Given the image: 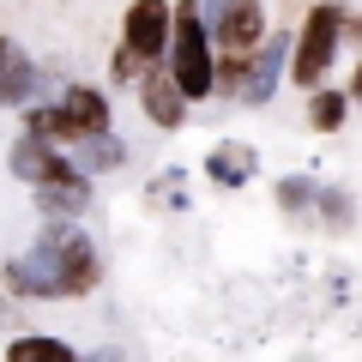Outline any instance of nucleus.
<instances>
[{
	"instance_id": "obj_17",
	"label": "nucleus",
	"mask_w": 362,
	"mask_h": 362,
	"mask_svg": "<svg viewBox=\"0 0 362 362\" xmlns=\"http://www.w3.org/2000/svg\"><path fill=\"white\" fill-rule=\"evenodd\" d=\"M314 199H320V181L314 175H284L278 181V211H314Z\"/></svg>"
},
{
	"instance_id": "obj_19",
	"label": "nucleus",
	"mask_w": 362,
	"mask_h": 362,
	"mask_svg": "<svg viewBox=\"0 0 362 362\" xmlns=\"http://www.w3.org/2000/svg\"><path fill=\"white\" fill-rule=\"evenodd\" d=\"M344 49H362V13L344 6Z\"/></svg>"
},
{
	"instance_id": "obj_9",
	"label": "nucleus",
	"mask_w": 362,
	"mask_h": 362,
	"mask_svg": "<svg viewBox=\"0 0 362 362\" xmlns=\"http://www.w3.org/2000/svg\"><path fill=\"white\" fill-rule=\"evenodd\" d=\"M139 109H145V115H151L163 133H175L181 121H187V90L175 85V73H169V66L139 73Z\"/></svg>"
},
{
	"instance_id": "obj_20",
	"label": "nucleus",
	"mask_w": 362,
	"mask_h": 362,
	"mask_svg": "<svg viewBox=\"0 0 362 362\" xmlns=\"http://www.w3.org/2000/svg\"><path fill=\"white\" fill-rule=\"evenodd\" d=\"M223 6H230V0H199V13H206V25H218V18H223Z\"/></svg>"
},
{
	"instance_id": "obj_14",
	"label": "nucleus",
	"mask_w": 362,
	"mask_h": 362,
	"mask_svg": "<svg viewBox=\"0 0 362 362\" xmlns=\"http://www.w3.org/2000/svg\"><path fill=\"white\" fill-rule=\"evenodd\" d=\"M37 139H49V145H78V133H73V121L61 115V103H42V109H30V121H25Z\"/></svg>"
},
{
	"instance_id": "obj_18",
	"label": "nucleus",
	"mask_w": 362,
	"mask_h": 362,
	"mask_svg": "<svg viewBox=\"0 0 362 362\" xmlns=\"http://www.w3.org/2000/svg\"><path fill=\"white\" fill-rule=\"evenodd\" d=\"M90 187L85 181H73V187H42V211H85Z\"/></svg>"
},
{
	"instance_id": "obj_5",
	"label": "nucleus",
	"mask_w": 362,
	"mask_h": 362,
	"mask_svg": "<svg viewBox=\"0 0 362 362\" xmlns=\"http://www.w3.org/2000/svg\"><path fill=\"white\" fill-rule=\"evenodd\" d=\"M6 290H13V296H66V284H61V247H54L49 230H42V242L30 247V254L6 259Z\"/></svg>"
},
{
	"instance_id": "obj_7",
	"label": "nucleus",
	"mask_w": 362,
	"mask_h": 362,
	"mask_svg": "<svg viewBox=\"0 0 362 362\" xmlns=\"http://www.w3.org/2000/svg\"><path fill=\"white\" fill-rule=\"evenodd\" d=\"M290 61H296V30H272V37L259 42V54H254V78H247L242 103H247V109L272 103L278 85H284V73H290Z\"/></svg>"
},
{
	"instance_id": "obj_13",
	"label": "nucleus",
	"mask_w": 362,
	"mask_h": 362,
	"mask_svg": "<svg viewBox=\"0 0 362 362\" xmlns=\"http://www.w3.org/2000/svg\"><path fill=\"white\" fill-rule=\"evenodd\" d=\"M6 362H85L73 344H61V338H42V332H25L6 344Z\"/></svg>"
},
{
	"instance_id": "obj_8",
	"label": "nucleus",
	"mask_w": 362,
	"mask_h": 362,
	"mask_svg": "<svg viewBox=\"0 0 362 362\" xmlns=\"http://www.w3.org/2000/svg\"><path fill=\"white\" fill-rule=\"evenodd\" d=\"M218 37V54H259V42L272 37L266 30V0H230L223 18L211 25Z\"/></svg>"
},
{
	"instance_id": "obj_21",
	"label": "nucleus",
	"mask_w": 362,
	"mask_h": 362,
	"mask_svg": "<svg viewBox=\"0 0 362 362\" xmlns=\"http://www.w3.org/2000/svg\"><path fill=\"white\" fill-rule=\"evenodd\" d=\"M344 90H350V103H362V61H356V73H350V85H344Z\"/></svg>"
},
{
	"instance_id": "obj_6",
	"label": "nucleus",
	"mask_w": 362,
	"mask_h": 362,
	"mask_svg": "<svg viewBox=\"0 0 362 362\" xmlns=\"http://www.w3.org/2000/svg\"><path fill=\"white\" fill-rule=\"evenodd\" d=\"M54 247H61V284L66 296H90V290L103 284V259H97V247H90L85 230H73V223H49Z\"/></svg>"
},
{
	"instance_id": "obj_4",
	"label": "nucleus",
	"mask_w": 362,
	"mask_h": 362,
	"mask_svg": "<svg viewBox=\"0 0 362 362\" xmlns=\"http://www.w3.org/2000/svg\"><path fill=\"white\" fill-rule=\"evenodd\" d=\"M6 163H13V175L30 181L37 194H42V187H73V181H85V169H78L73 157H61L49 139H37V133H25V139L13 145V157H6Z\"/></svg>"
},
{
	"instance_id": "obj_2",
	"label": "nucleus",
	"mask_w": 362,
	"mask_h": 362,
	"mask_svg": "<svg viewBox=\"0 0 362 362\" xmlns=\"http://www.w3.org/2000/svg\"><path fill=\"white\" fill-rule=\"evenodd\" d=\"M338 54H344V6H338V0H320V6H308V18H302V30H296V61H290V85L320 90L326 78H332Z\"/></svg>"
},
{
	"instance_id": "obj_15",
	"label": "nucleus",
	"mask_w": 362,
	"mask_h": 362,
	"mask_svg": "<svg viewBox=\"0 0 362 362\" xmlns=\"http://www.w3.org/2000/svg\"><path fill=\"white\" fill-rule=\"evenodd\" d=\"M121 157H127V145L109 139V133H90V139H78V169H115Z\"/></svg>"
},
{
	"instance_id": "obj_11",
	"label": "nucleus",
	"mask_w": 362,
	"mask_h": 362,
	"mask_svg": "<svg viewBox=\"0 0 362 362\" xmlns=\"http://www.w3.org/2000/svg\"><path fill=\"white\" fill-rule=\"evenodd\" d=\"M61 115L73 121L78 139H90V133H109V97L97 85H66L61 90Z\"/></svg>"
},
{
	"instance_id": "obj_12",
	"label": "nucleus",
	"mask_w": 362,
	"mask_h": 362,
	"mask_svg": "<svg viewBox=\"0 0 362 362\" xmlns=\"http://www.w3.org/2000/svg\"><path fill=\"white\" fill-rule=\"evenodd\" d=\"M344 121H350V90H344V85L308 90V127H314V133H338Z\"/></svg>"
},
{
	"instance_id": "obj_1",
	"label": "nucleus",
	"mask_w": 362,
	"mask_h": 362,
	"mask_svg": "<svg viewBox=\"0 0 362 362\" xmlns=\"http://www.w3.org/2000/svg\"><path fill=\"white\" fill-rule=\"evenodd\" d=\"M169 73L187 90V103H206L218 90V37H211L199 0H175V42H169Z\"/></svg>"
},
{
	"instance_id": "obj_3",
	"label": "nucleus",
	"mask_w": 362,
	"mask_h": 362,
	"mask_svg": "<svg viewBox=\"0 0 362 362\" xmlns=\"http://www.w3.org/2000/svg\"><path fill=\"white\" fill-rule=\"evenodd\" d=\"M121 42H127L145 66L169 61V42H175V0H133L127 18H121Z\"/></svg>"
},
{
	"instance_id": "obj_16",
	"label": "nucleus",
	"mask_w": 362,
	"mask_h": 362,
	"mask_svg": "<svg viewBox=\"0 0 362 362\" xmlns=\"http://www.w3.org/2000/svg\"><path fill=\"white\" fill-rule=\"evenodd\" d=\"M314 211H320L332 230H350V223H356V199H350V187H326V181H320V199H314Z\"/></svg>"
},
{
	"instance_id": "obj_10",
	"label": "nucleus",
	"mask_w": 362,
	"mask_h": 362,
	"mask_svg": "<svg viewBox=\"0 0 362 362\" xmlns=\"http://www.w3.org/2000/svg\"><path fill=\"white\" fill-rule=\"evenodd\" d=\"M206 175L218 181V187H247V181L259 175V151L242 145V139H218L206 151Z\"/></svg>"
}]
</instances>
